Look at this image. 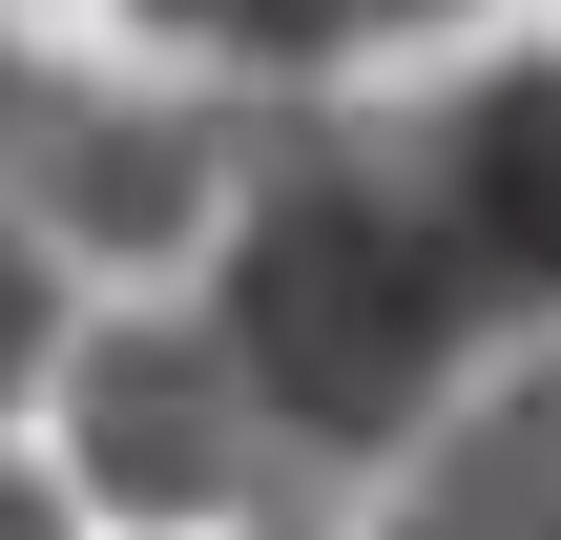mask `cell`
Wrapping results in <instances>:
<instances>
[{"instance_id": "cell-2", "label": "cell", "mask_w": 561, "mask_h": 540, "mask_svg": "<svg viewBox=\"0 0 561 540\" xmlns=\"http://www.w3.org/2000/svg\"><path fill=\"white\" fill-rule=\"evenodd\" d=\"M42 395H62V437H83V499H104V520H250V540L333 520V479L271 437V395H250L208 333H167V312H146V333H83Z\"/></svg>"}, {"instance_id": "cell-3", "label": "cell", "mask_w": 561, "mask_h": 540, "mask_svg": "<svg viewBox=\"0 0 561 540\" xmlns=\"http://www.w3.org/2000/svg\"><path fill=\"white\" fill-rule=\"evenodd\" d=\"M208 187H229V104L104 83V62H21V104H0V208H21L42 250L167 271V250L208 229Z\"/></svg>"}, {"instance_id": "cell-5", "label": "cell", "mask_w": 561, "mask_h": 540, "mask_svg": "<svg viewBox=\"0 0 561 540\" xmlns=\"http://www.w3.org/2000/svg\"><path fill=\"white\" fill-rule=\"evenodd\" d=\"M375 540H561V333L458 375L396 458H375Z\"/></svg>"}, {"instance_id": "cell-7", "label": "cell", "mask_w": 561, "mask_h": 540, "mask_svg": "<svg viewBox=\"0 0 561 540\" xmlns=\"http://www.w3.org/2000/svg\"><path fill=\"white\" fill-rule=\"evenodd\" d=\"M42 375H62V250H42V229L0 208V416H21Z\"/></svg>"}, {"instance_id": "cell-4", "label": "cell", "mask_w": 561, "mask_h": 540, "mask_svg": "<svg viewBox=\"0 0 561 540\" xmlns=\"http://www.w3.org/2000/svg\"><path fill=\"white\" fill-rule=\"evenodd\" d=\"M437 250L479 271V312H541L561 333V62H458L416 125H396Z\"/></svg>"}, {"instance_id": "cell-8", "label": "cell", "mask_w": 561, "mask_h": 540, "mask_svg": "<svg viewBox=\"0 0 561 540\" xmlns=\"http://www.w3.org/2000/svg\"><path fill=\"white\" fill-rule=\"evenodd\" d=\"M0 540H83V499H42V479L0 458Z\"/></svg>"}, {"instance_id": "cell-1", "label": "cell", "mask_w": 561, "mask_h": 540, "mask_svg": "<svg viewBox=\"0 0 561 540\" xmlns=\"http://www.w3.org/2000/svg\"><path fill=\"white\" fill-rule=\"evenodd\" d=\"M208 354L271 395V437L354 499L458 375H479V271L437 250V208H416V166H396V125L375 104H333V83H250L229 104V187H208Z\"/></svg>"}, {"instance_id": "cell-6", "label": "cell", "mask_w": 561, "mask_h": 540, "mask_svg": "<svg viewBox=\"0 0 561 540\" xmlns=\"http://www.w3.org/2000/svg\"><path fill=\"white\" fill-rule=\"evenodd\" d=\"M416 21H458V0H187V42L250 62V83H333V62L416 42Z\"/></svg>"}, {"instance_id": "cell-9", "label": "cell", "mask_w": 561, "mask_h": 540, "mask_svg": "<svg viewBox=\"0 0 561 540\" xmlns=\"http://www.w3.org/2000/svg\"><path fill=\"white\" fill-rule=\"evenodd\" d=\"M0 104H21V42H0Z\"/></svg>"}]
</instances>
